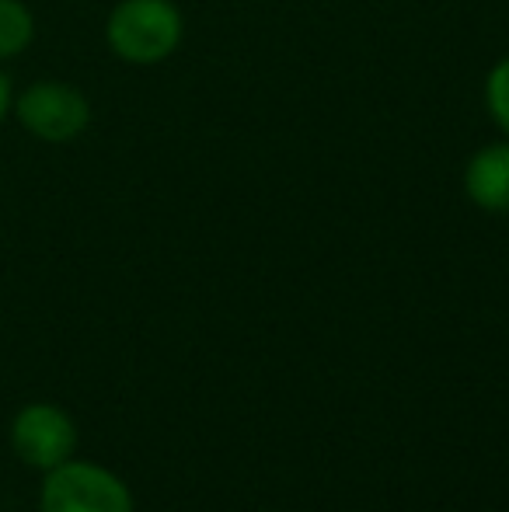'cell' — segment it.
Returning a JSON list of instances; mask_svg holds the SVG:
<instances>
[{"instance_id":"6da1fadb","label":"cell","mask_w":509,"mask_h":512,"mask_svg":"<svg viewBox=\"0 0 509 512\" xmlns=\"http://www.w3.org/2000/svg\"><path fill=\"white\" fill-rule=\"evenodd\" d=\"M185 21L171 0H119L105 25L109 49L126 63L150 67L182 46Z\"/></svg>"},{"instance_id":"7a4b0ae2","label":"cell","mask_w":509,"mask_h":512,"mask_svg":"<svg viewBox=\"0 0 509 512\" xmlns=\"http://www.w3.org/2000/svg\"><path fill=\"white\" fill-rule=\"evenodd\" d=\"M39 512H136V499L116 471L70 457L42 474Z\"/></svg>"},{"instance_id":"3957f363","label":"cell","mask_w":509,"mask_h":512,"mask_svg":"<svg viewBox=\"0 0 509 512\" xmlns=\"http://www.w3.org/2000/svg\"><path fill=\"white\" fill-rule=\"evenodd\" d=\"M11 450L32 471H53L77 453V422L53 401H32L11 418Z\"/></svg>"},{"instance_id":"277c9868","label":"cell","mask_w":509,"mask_h":512,"mask_svg":"<svg viewBox=\"0 0 509 512\" xmlns=\"http://www.w3.org/2000/svg\"><path fill=\"white\" fill-rule=\"evenodd\" d=\"M18 122L42 143H70L88 129L91 102L63 81H35L14 98Z\"/></svg>"},{"instance_id":"5b68a950","label":"cell","mask_w":509,"mask_h":512,"mask_svg":"<svg viewBox=\"0 0 509 512\" xmlns=\"http://www.w3.org/2000/svg\"><path fill=\"white\" fill-rule=\"evenodd\" d=\"M464 192L485 213H509V143L482 147L464 168Z\"/></svg>"},{"instance_id":"8992f818","label":"cell","mask_w":509,"mask_h":512,"mask_svg":"<svg viewBox=\"0 0 509 512\" xmlns=\"http://www.w3.org/2000/svg\"><path fill=\"white\" fill-rule=\"evenodd\" d=\"M35 39V18L21 0H0V63L21 56Z\"/></svg>"},{"instance_id":"52a82bcc","label":"cell","mask_w":509,"mask_h":512,"mask_svg":"<svg viewBox=\"0 0 509 512\" xmlns=\"http://www.w3.org/2000/svg\"><path fill=\"white\" fill-rule=\"evenodd\" d=\"M485 102H489V112L499 122V129L509 136V56L492 67L489 84H485Z\"/></svg>"},{"instance_id":"ba28073f","label":"cell","mask_w":509,"mask_h":512,"mask_svg":"<svg viewBox=\"0 0 509 512\" xmlns=\"http://www.w3.org/2000/svg\"><path fill=\"white\" fill-rule=\"evenodd\" d=\"M11 105H14V95H11V77L0 70V122L7 119V112H11Z\"/></svg>"}]
</instances>
